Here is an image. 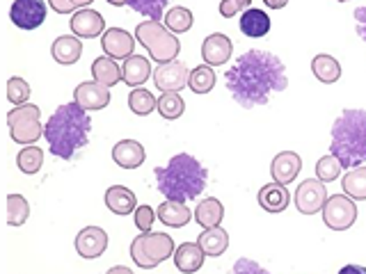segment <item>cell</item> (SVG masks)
I'll use <instances>...</instances> for the list:
<instances>
[{"instance_id": "30", "label": "cell", "mask_w": 366, "mask_h": 274, "mask_svg": "<svg viewBox=\"0 0 366 274\" xmlns=\"http://www.w3.org/2000/svg\"><path fill=\"white\" fill-rule=\"evenodd\" d=\"M341 188L355 201H366V167L360 165L348 169L346 176L341 178Z\"/></svg>"}, {"instance_id": "45", "label": "cell", "mask_w": 366, "mask_h": 274, "mask_svg": "<svg viewBox=\"0 0 366 274\" xmlns=\"http://www.w3.org/2000/svg\"><path fill=\"white\" fill-rule=\"evenodd\" d=\"M263 3H266L268 9H282L289 5V0H263Z\"/></svg>"}, {"instance_id": "22", "label": "cell", "mask_w": 366, "mask_h": 274, "mask_svg": "<svg viewBox=\"0 0 366 274\" xmlns=\"http://www.w3.org/2000/svg\"><path fill=\"white\" fill-rule=\"evenodd\" d=\"M156 213H158V220L163 222L165 226H172V228H183L192 220V213L186 206V201L165 199L163 203L158 206Z\"/></svg>"}, {"instance_id": "17", "label": "cell", "mask_w": 366, "mask_h": 274, "mask_svg": "<svg viewBox=\"0 0 366 274\" xmlns=\"http://www.w3.org/2000/svg\"><path fill=\"white\" fill-rule=\"evenodd\" d=\"M302 169V158L297 156L295 151H282L272 158L270 163V176L272 181L282 183V186H289V183H293L297 178V174H300Z\"/></svg>"}, {"instance_id": "24", "label": "cell", "mask_w": 366, "mask_h": 274, "mask_svg": "<svg viewBox=\"0 0 366 274\" xmlns=\"http://www.w3.org/2000/svg\"><path fill=\"white\" fill-rule=\"evenodd\" d=\"M122 71H124V83L126 85L140 87V85L147 83L149 76H152V62H149L144 55H131V57H126V60H124Z\"/></svg>"}, {"instance_id": "6", "label": "cell", "mask_w": 366, "mask_h": 274, "mask_svg": "<svg viewBox=\"0 0 366 274\" xmlns=\"http://www.w3.org/2000/svg\"><path fill=\"white\" fill-rule=\"evenodd\" d=\"M169 256H174V240L167 233L147 231L131 243V258L142 270H156Z\"/></svg>"}, {"instance_id": "14", "label": "cell", "mask_w": 366, "mask_h": 274, "mask_svg": "<svg viewBox=\"0 0 366 274\" xmlns=\"http://www.w3.org/2000/svg\"><path fill=\"white\" fill-rule=\"evenodd\" d=\"M101 49L106 51V55L114 57V60H126V57L133 55L135 37L122 28H110L101 34Z\"/></svg>"}, {"instance_id": "15", "label": "cell", "mask_w": 366, "mask_h": 274, "mask_svg": "<svg viewBox=\"0 0 366 274\" xmlns=\"http://www.w3.org/2000/svg\"><path fill=\"white\" fill-rule=\"evenodd\" d=\"M74 101H78L85 110H103L110 103V87L101 85L99 80L92 83H80L74 89Z\"/></svg>"}, {"instance_id": "3", "label": "cell", "mask_w": 366, "mask_h": 274, "mask_svg": "<svg viewBox=\"0 0 366 274\" xmlns=\"http://www.w3.org/2000/svg\"><path fill=\"white\" fill-rule=\"evenodd\" d=\"M156 188L165 199L192 201L206 190L209 169L190 153H177L165 167H156Z\"/></svg>"}, {"instance_id": "16", "label": "cell", "mask_w": 366, "mask_h": 274, "mask_svg": "<svg viewBox=\"0 0 366 274\" xmlns=\"http://www.w3.org/2000/svg\"><path fill=\"white\" fill-rule=\"evenodd\" d=\"M232 53H234V44L222 32L209 34V37H206L204 44H202V57H204V62L211 64V66L227 64L229 57H232Z\"/></svg>"}, {"instance_id": "4", "label": "cell", "mask_w": 366, "mask_h": 274, "mask_svg": "<svg viewBox=\"0 0 366 274\" xmlns=\"http://www.w3.org/2000/svg\"><path fill=\"white\" fill-rule=\"evenodd\" d=\"M330 151L343 169L366 163V110H343L332 126Z\"/></svg>"}, {"instance_id": "18", "label": "cell", "mask_w": 366, "mask_h": 274, "mask_svg": "<svg viewBox=\"0 0 366 274\" xmlns=\"http://www.w3.org/2000/svg\"><path fill=\"white\" fill-rule=\"evenodd\" d=\"M257 199H259V206L263 210L277 215V213H284L286 208H289L291 194H289V190H286V186H282V183H277V181H272V183H268V186H263L259 190Z\"/></svg>"}, {"instance_id": "32", "label": "cell", "mask_w": 366, "mask_h": 274, "mask_svg": "<svg viewBox=\"0 0 366 274\" xmlns=\"http://www.w3.org/2000/svg\"><path fill=\"white\" fill-rule=\"evenodd\" d=\"M186 112V101L179 96V91H163L158 98V114L163 119H179Z\"/></svg>"}, {"instance_id": "31", "label": "cell", "mask_w": 366, "mask_h": 274, "mask_svg": "<svg viewBox=\"0 0 366 274\" xmlns=\"http://www.w3.org/2000/svg\"><path fill=\"white\" fill-rule=\"evenodd\" d=\"M129 108H131L133 114H137V117H147V114H152L154 110H158V98L149 89L135 87L131 91V96H129Z\"/></svg>"}, {"instance_id": "8", "label": "cell", "mask_w": 366, "mask_h": 274, "mask_svg": "<svg viewBox=\"0 0 366 274\" xmlns=\"http://www.w3.org/2000/svg\"><path fill=\"white\" fill-rule=\"evenodd\" d=\"M320 213H323V222L330 231H348L357 222V206L348 194H332Z\"/></svg>"}, {"instance_id": "13", "label": "cell", "mask_w": 366, "mask_h": 274, "mask_svg": "<svg viewBox=\"0 0 366 274\" xmlns=\"http://www.w3.org/2000/svg\"><path fill=\"white\" fill-rule=\"evenodd\" d=\"M108 249V233L99 226H85L76 235V251L83 258H99Z\"/></svg>"}, {"instance_id": "34", "label": "cell", "mask_w": 366, "mask_h": 274, "mask_svg": "<svg viewBox=\"0 0 366 274\" xmlns=\"http://www.w3.org/2000/svg\"><path fill=\"white\" fill-rule=\"evenodd\" d=\"M30 217V203L21 194H9L7 197V224L9 226H23Z\"/></svg>"}, {"instance_id": "11", "label": "cell", "mask_w": 366, "mask_h": 274, "mask_svg": "<svg viewBox=\"0 0 366 274\" xmlns=\"http://www.w3.org/2000/svg\"><path fill=\"white\" fill-rule=\"evenodd\" d=\"M188 80H190V68L186 62L179 60L158 64L154 71V83L160 91H181L183 87H188Z\"/></svg>"}, {"instance_id": "20", "label": "cell", "mask_w": 366, "mask_h": 274, "mask_svg": "<svg viewBox=\"0 0 366 274\" xmlns=\"http://www.w3.org/2000/svg\"><path fill=\"white\" fill-rule=\"evenodd\" d=\"M144 146L135 140H122L112 146V160L117 163L122 169H137L144 163Z\"/></svg>"}, {"instance_id": "26", "label": "cell", "mask_w": 366, "mask_h": 274, "mask_svg": "<svg viewBox=\"0 0 366 274\" xmlns=\"http://www.w3.org/2000/svg\"><path fill=\"white\" fill-rule=\"evenodd\" d=\"M106 206L114 215L135 213V208H137L135 192L129 190V188H124V186H112V188L106 190Z\"/></svg>"}, {"instance_id": "2", "label": "cell", "mask_w": 366, "mask_h": 274, "mask_svg": "<svg viewBox=\"0 0 366 274\" xmlns=\"http://www.w3.org/2000/svg\"><path fill=\"white\" fill-rule=\"evenodd\" d=\"M78 101L57 108L44 126V137L55 158L71 160L89 142L92 119Z\"/></svg>"}, {"instance_id": "5", "label": "cell", "mask_w": 366, "mask_h": 274, "mask_svg": "<svg viewBox=\"0 0 366 274\" xmlns=\"http://www.w3.org/2000/svg\"><path fill=\"white\" fill-rule=\"evenodd\" d=\"M165 28L167 26H160V21H152V19L142 21L135 28V39L142 44V49H147L149 57L158 64L177 60L181 51V44L174 37V32H169Z\"/></svg>"}, {"instance_id": "44", "label": "cell", "mask_w": 366, "mask_h": 274, "mask_svg": "<svg viewBox=\"0 0 366 274\" xmlns=\"http://www.w3.org/2000/svg\"><path fill=\"white\" fill-rule=\"evenodd\" d=\"M49 5L53 11H57V14H74L76 11V5L71 0H49Z\"/></svg>"}, {"instance_id": "1", "label": "cell", "mask_w": 366, "mask_h": 274, "mask_svg": "<svg viewBox=\"0 0 366 274\" xmlns=\"http://www.w3.org/2000/svg\"><path fill=\"white\" fill-rule=\"evenodd\" d=\"M224 85L240 108H257L266 106L272 91H284L289 87V78L277 55L252 49L227 68Z\"/></svg>"}, {"instance_id": "7", "label": "cell", "mask_w": 366, "mask_h": 274, "mask_svg": "<svg viewBox=\"0 0 366 274\" xmlns=\"http://www.w3.org/2000/svg\"><path fill=\"white\" fill-rule=\"evenodd\" d=\"M7 126H9V135L16 144H34L44 135V126H41V110L34 106V103H23L16 106L7 114Z\"/></svg>"}, {"instance_id": "27", "label": "cell", "mask_w": 366, "mask_h": 274, "mask_svg": "<svg viewBox=\"0 0 366 274\" xmlns=\"http://www.w3.org/2000/svg\"><path fill=\"white\" fill-rule=\"evenodd\" d=\"M199 247L204 249L206 256H222L227 247H229V233L222 226H213V228H204L197 238Z\"/></svg>"}, {"instance_id": "23", "label": "cell", "mask_w": 366, "mask_h": 274, "mask_svg": "<svg viewBox=\"0 0 366 274\" xmlns=\"http://www.w3.org/2000/svg\"><path fill=\"white\" fill-rule=\"evenodd\" d=\"M240 32L252 39L266 37L270 32V16L259 7H252V9L247 7L243 14H240Z\"/></svg>"}, {"instance_id": "42", "label": "cell", "mask_w": 366, "mask_h": 274, "mask_svg": "<svg viewBox=\"0 0 366 274\" xmlns=\"http://www.w3.org/2000/svg\"><path fill=\"white\" fill-rule=\"evenodd\" d=\"M234 272L236 274H240V272H249V274H263L266 270H263L259 263H254V260H249V258H238L236 263H234Z\"/></svg>"}, {"instance_id": "28", "label": "cell", "mask_w": 366, "mask_h": 274, "mask_svg": "<svg viewBox=\"0 0 366 274\" xmlns=\"http://www.w3.org/2000/svg\"><path fill=\"white\" fill-rule=\"evenodd\" d=\"M222 217H224V206L217 201L215 197L209 199H202L194 208V220L202 228H213V226H220L222 224Z\"/></svg>"}, {"instance_id": "19", "label": "cell", "mask_w": 366, "mask_h": 274, "mask_svg": "<svg viewBox=\"0 0 366 274\" xmlns=\"http://www.w3.org/2000/svg\"><path fill=\"white\" fill-rule=\"evenodd\" d=\"M51 55L57 64H64V66L76 64L80 60V55H83L80 37H76V34H62V37H57L51 46Z\"/></svg>"}, {"instance_id": "50", "label": "cell", "mask_w": 366, "mask_h": 274, "mask_svg": "<svg viewBox=\"0 0 366 274\" xmlns=\"http://www.w3.org/2000/svg\"><path fill=\"white\" fill-rule=\"evenodd\" d=\"M337 3H348V0H337Z\"/></svg>"}, {"instance_id": "33", "label": "cell", "mask_w": 366, "mask_h": 274, "mask_svg": "<svg viewBox=\"0 0 366 274\" xmlns=\"http://www.w3.org/2000/svg\"><path fill=\"white\" fill-rule=\"evenodd\" d=\"M188 87L194 91V94H209V91L215 87V71L211 68V64H202L197 68H192Z\"/></svg>"}, {"instance_id": "21", "label": "cell", "mask_w": 366, "mask_h": 274, "mask_svg": "<svg viewBox=\"0 0 366 274\" xmlns=\"http://www.w3.org/2000/svg\"><path fill=\"white\" fill-rule=\"evenodd\" d=\"M204 249L199 243H183L179 249H174V268L183 274L199 272L204 268Z\"/></svg>"}, {"instance_id": "10", "label": "cell", "mask_w": 366, "mask_h": 274, "mask_svg": "<svg viewBox=\"0 0 366 274\" xmlns=\"http://www.w3.org/2000/svg\"><path fill=\"white\" fill-rule=\"evenodd\" d=\"M9 19L19 30H37L46 21V3L44 0H14Z\"/></svg>"}, {"instance_id": "38", "label": "cell", "mask_w": 366, "mask_h": 274, "mask_svg": "<svg viewBox=\"0 0 366 274\" xmlns=\"http://www.w3.org/2000/svg\"><path fill=\"white\" fill-rule=\"evenodd\" d=\"M341 169L343 167L339 163V158L335 153H327L316 163V176L323 183H332V181H337L341 176Z\"/></svg>"}, {"instance_id": "49", "label": "cell", "mask_w": 366, "mask_h": 274, "mask_svg": "<svg viewBox=\"0 0 366 274\" xmlns=\"http://www.w3.org/2000/svg\"><path fill=\"white\" fill-rule=\"evenodd\" d=\"M71 3H74L76 7H87L89 3H94V0H71Z\"/></svg>"}, {"instance_id": "9", "label": "cell", "mask_w": 366, "mask_h": 274, "mask_svg": "<svg viewBox=\"0 0 366 274\" xmlns=\"http://www.w3.org/2000/svg\"><path fill=\"white\" fill-rule=\"evenodd\" d=\"M295 208L297 213L302 215H314V213H320L323 210V206L327 201V190H325V183L320 178H307L302 181L300 186L295 190Z\"/></svg>"}, {"instance_id": "46", "label": "cell", "mask_w": 366, "mask_h": 274, "mask_svg": "<svg viewBox=\"0 0 366 274\" xmlns=\"http://www.w3.org/2000/svg\"><path fill=\"white\" fill-rule=\"evenodd\" d=\"M348 272H362V274H366V270L364 268H357V265H346L341 270V274H348Z\"/></svg>"}, {"instance_id": "47", "label": "cell", "mask_w": 366, "mask_h": 274, "mask_svg": "<svg viewBox=\"0 0 366 274\" xmlns=\"http://www.w3.org/2000/svg\"><path fill=\"white\" fill-rule=\"evenodd\" d=\"M106 3L112 7H124V5H129V0H106Z\"/></svg>"}, {"instance_id": "25", "label": "cell", "mask_w": 366, "mask_h": 274, "mask_svg": "<svg viewBox=\"0 0 366 274\" xmlns=\"http://www.w3.org/2000/svg\"><path fill=\"white\" fill-rule=\"evenodd\" d=\"M92 78L99 80L101 85L106 87H112L124 80V71L122 66L117 64V60L110 55H103V57H97L94 62H92Z\"/></svg>"}, {"instance_id": "41", "label": "cell", "mask_w": 366, "mask_h": 274, "mask_svg": "<svg viewBox=\"0 0 366 274\" xmlns=\"http://www.w3.org/2000/svg\"><path fill=\"white\" fill-rule=\"evenodd\" d=\"M252 5V0H220V14L224 19H232L240 11H245Z\"/></svg>"}, {"instance_id": "40", "label": "cell", "mask_w": 366, "mask_h": 274, "mask_svg": "<svg viewBox=\"0 0 366 274\" xmlns=\"http://www.w3.org/2000/svg\"><path fill=\"white\" fill-rule=\"evenodd\" d=\"M135 226L140 228L142 233H147V231H152V226H154V220H156V215L158 213H154V208L152 206H137L135 208Z\"/></svg>"}, {"instance_id": "36", "label": "cell", "mask_w": 366, "mask_h": 274, "mask_svg": "<svg viewBox=\"0 0 366 274\" xmlns=\"http://www.w3.org/2000/svg\"><path fill=\"white\" fill-rule=\"evenodd\" d=\"M192 11L188 7H172L165 11V26L167 30L177 32V34H183L192 28Z\"/></svg>"}, {"instance_id": "12", "label": "cell", "mask_w": 366, "mask_h": 274, "mask_svg": "<svg viewBox=\"0 0 366 274\" xmlns=\"http://www.w3.org/2000/svg\"><path fill=\"white\" fill-rule=\"evenodd\" d=\"M69 28H71V32L80 39H94V37H101V34L106 32V21H103V16L97 9L83 7V9L74 11Z\"/></svg>"}, {"instance_id": "48", "label": "cell", "mask_w": 366, "mask_h": 274, "mask_svg": "<svg viewBox=\"0 0 366 274\" xmlns=\"http://www.w3.org/2000/svg\"><path fill=\"white\" fill-rule=\"evenodd\" d=\"M114 272H122V274H131V268H122V265H119V268H110V270H108V274H114Z\"/></svg>"}, {"instance_id": "39", "label": "cell", "mask_w": 366, "mask_h": 274, "mask_svg": "<svg viewBox=\"0 0 366 274\" xmlns=\"http://www.w3.org/2000/svg\"><path fill=\"white\" fill-rule=\"evenodd\" d=\"M30 98V85L23 78L14 76L7 80V101L14 103V106H23Z\"/></svg>"}, {"instance_id": "35", "label": "cell", "mask_w": 366, "mask_h": 274, "mask_svg": "<svg viewBox=\"0 0 366 274\" xmlns=\"http://www.w3.org/2000/svg\"><path fill=\"white\" fill-rule=\"evenodd\" d=\"M16 165H19V169L23 171V174H28V176L37 174V171L41 169V165H44V151H41L39 146L28 144L16 156Z\"/></svg>"}, {"instance_id": "29", "label": "cell", "mask_w": 366, "mask_h": 274, "mask_svg": "<svg viewBox=\"0 0 366 274\" xmlns=\"http://www.w3.org/2000/svg\"><path fill=\"white\" fill-rule=\"evenodd\" d=\"M312 73L316 80H320L323 85H332L341 78V64L327 53H320L312 60Z\"/></svg>"}, {"instance_id": "43", "label": "cell", "mask_w": 366, "mask_h": 274, "mask_svg": "<svg viewBox=\"0 0 366 274\" xmlns=\"http://www.w3.org/2000/svg\"><path fill=\"white\" fill-rule=\"evenodd\" d=\"M355 28H357V34L366 41V5L355 9Z\"/></svg>"}, {"instance_id": "37", "label": "cell", "mask_w": 366, "mask_h": 274, "mask_svg": "<svg viewBox=\"0 0 366 274\" xmlns=\"http://www.w3.org/2000/svg\"><path fill=\"white\" fill-rule=\"evenodd\" d=\"M169 0H129V5L133 11L142 14L152 21H160L165 16V7H167Z\"/></svg>"}]
</instances>
